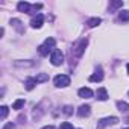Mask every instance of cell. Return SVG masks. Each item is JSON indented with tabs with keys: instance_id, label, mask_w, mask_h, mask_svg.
I'll return each mask as SVG.
<instances>
[{
	"instance_id": "obj_1",
	"label": "cell",
	"mask_w": 129,
	"mask_h": 129,
	"mask_svg": "<svg viewBox=\"0 0 129 129\" xmlns=\"http://www.w3.org/2000/svg\"><path fill=\"white\" fill-rule=\"evenodd\" d=\"M87 44H88V40L87 38H84V40H81V41H78L75 46H73V49H72V59H73V56H76V58H81L82 56V53H84V50H85V47H87Z\"/></svg>"
},
{
	"instance_id": "obj_2",
	"label": "cell",
	"mask_w": 129,
	"mask_h": 129,
	"mask_svg": "<svg viewBox=\"0 0 129 129\" xmlns=\"http://www.w3.org/2000/svg\"><path fill=\"white\" fill-rule=\"evenodd\" d=\"M50 62H52V66H55V67L61 66V64L64 62V55H62V52L58 50V49H53V50H52V55H50Z\"/></svg>"
},
{
	"instance_id": "obj_3",
	"label": "cell",
	"mask_w": 129,
	"mask_h": 129,
	"mask_svg": "<svg viewBox=\"0 0 129 129\" xmlns=\"http://www.w3.org/2000/svg\"><path fill=\"white\" fill-rule=\"evenodd\" d=\"M55 43H56V41H55V38H47V40L44 41V44H41V46L38 47V52H40L43 56H46V55H47V53L53 49Z\"/></svg>"
},
{
	"instance_id": "obj_4",
	"label": "cell",
	"mask_w": 129,
	"mask_h": 129,
	"mask_svg": "<svg viewBox=\"0 0 129 129\" xmlns=\"http://www.w3.org/2000/svg\"><path fill=\"white\" fill-rule=\"evenodd\" d=\"M53 82H55L56 87H69L70 85V76H67V75H58V76H55Z\"/></svg>"
},
{
	"instance_id": "obj_5",
	"label": "cell",
	"mask_w": 129,
	"mask_h": 129,
	"mask_svg": "<svg viewBox=\"0 0 129 129\" xmlns=\"http://www.w3.org/2000/svg\"><path fill=\"white\" fill-rule=\"evenodd\" d=\"M117 121H118L117 117H106V118H102V120L97 123V129H103V127L108 126V124H115Z\"/></svg>"
},
{
	"instance_id": "obj_6",
	"label": "cell",
	"mask_w": 129,
	"mask_h": 129,
	"mask_svg": "<svg viewBox=\"0 0 129 129\" xmlns=\"http://www.w3.org/2000/svg\"><path fill=\"white\" fill-rule=\"evenodd\" d=\"M43 21H44V17H43V14H38V15H35V17L32 18V21H30V26H32L34 29H38V27H41V26H43Z\"/></svg>"
},
{
	"instance_id": "obj_7",
	"label": "cell",
	"mask_w": 129,
	"mask_h": 129,
	"mask_svg": "<svg viewBox=\"0 0 129 129\" xmlns=\"http://www.w3.org/2000/svg\"><path fill=\"white\" fill-rule=\"evenodd\" d=\"M91 114V106L90 105H82V106H79V109H78V115L79 117H88Z\"/></svg>"
},
{
	"instance_id": "obj_8",
	"label": "cell",
	"mask_w": 129,
	"mask_h": 129,
	"mask_svg": "<svg viewBox=\"0 0 129 129\" xmlns=\"http://www.w3.org/2000/svg\"><path fill=\"white\" fill-rule=\"evenodd\" d=\"M103 79V72H102V69L99 67L97 69V72L94 73V75H91L90 76V82H100Z\"/></svg>"
},
{
	"instance_id": "obj_9",
	"label": "cell",
	"mask_w": 129,
	"mask_h": 129,
	"mask_svg": "<svg viewBox=\"0 0 129 129\" xmlns=\"http://www.w3.org/2000/svg\"><path fill=\"white\" fill-rule=\"evenodd\" d=\"M78 94L82 97V99H90V97H93V91L90 90V88H81L79 91H78Z\"/></svg>"
},
{
	"instance_id": "obj_10",
	"label": "cell",
	"mask_w": 129,
	"mask_h": 129,
	"mask_svg": "<svg viewBox=\"0 0 129 129\" xmlns=\"http://www.w3.org/2000/svg\"><path fill=\"white\" fill-rule=\"evenodd\" d=\"M30 5L27 3V2H20L18 5H17V9L20 11V12H30Z\"/></svg>"
},
{
	"instance_id": "obj_11",
	"label": "cell",
	"mask_w": 129,
	"mask_h": 129,
	"mask_svg": "<svg viewBox=\"0 0 129 129\" xmlns=\"http://www.w3.org/2000/svg\"><path fill=\"white\" fill-rule=\"evenodd\" d=\"M37 84H38V82H37V79H35V78H29V79L24 82V87H26V90H27V91H30V90H34V87H35Z\"/></svg>"
},
{
	"instance_id": "obj_12",
	"label": "cell",
	"mask_w": 129,
	"mask_h": 129,
	"mask_svg": "<svg viewBox=\"0 0 129 129\" xmlns=\"http://www.w3.org/2000/svg\"><path fill=\"white\" fill-rule=\"evenodd\" d=\"M96 96H97V99L99 100H106L108 99V93H106V88H99L97 90V93H96Z\"/></svg>"
},
{
	"instance_id": "obj_13",
	"label": "cell",
	"mask_w": 129,
	"mask_h": 129,
	"mask_svg": "<svg viewBox=\"0 0 129 129\" xmlns=\"http://www.w3.org/2000/svg\"><path fill=\"white\" fill-rule=\"evenodd\" d=\"M100 23H102V20L97 18V17H94V18H90V20L87 21V26H90V27H96V26H99Z\"/></svg>"
},
{
	"instance_id": "obj_14",
	"label": "cell",
	"mask_w": 129,
	"mask_h": 129,
	"mask_svg": "<svg viewBox=\"0 0 129 129\" xmlns=\"http://www.w3.org/2000/svg\"><path fill=\"white\" fill-rule=\"evenodd\" d=\"M14 66H15V67H32V66H34V62H32V61H24V62H18V61H15V62H14Z\"/></svg>"
},
{
	"instance_id": "obj_15",
	"label": "cell",
	"mask_w": 129,
	"mask_h": 129,
	"mask_svg": "<svg viewBox=\"0 0 129 129\" xmlns=\"http://www.w3.org/2000/svg\"><path fill=\"white\" fill-rule=\"evenodd\" d=\"M117 108H118L120 111H123V112L129 111V105H127L126 102H121V100H118V102H117Z\"/></svg>"
},
{
	"instance_id": "obj_16",
	"label": "cell",
	"mask_w": 129,
	"mask_h": 129,
	"mask_svg": "<svg viewBox=\"0 0 129 129\" xmlns=\"http://www.w3.org/2000/svg\"><path fill=\"white\" fill-rule=\"evenodd\" d=\"M118 18H120L121 21H127V20H129V11H126V9L120 11V14H118Z\"/></svg>"
},
{
	"instance_id": "obj_17",
	"label": "cell",
	"mask_w": 129,
	"mask_h": 129,
	"mask_svg": "<svg viewBox=\"0 0 129 129\" xmlns=\"http://www.w3.org/2000/svg\"><path fill=\"white\" fill-rule=\"evenodd\" d=\"M35 79H37V82H46V81H49V75H46V73H40Z\"/></svg>"
},
{
	"instance_id": "obj_18",
	"label": "cell",
	"mask_w": 129,
	"mask_h": 129,
	"mask_svg": "<svg viewBox=\"0 0 129 129\" xmlns=\"http://www.w3.org/2000/svg\"><path fill=\"white\" fill-rule=\"evenodd\" d=\"M24 106V99H18L14 105H12V109H20V108H23Z\"/></svg>"
},
{
	"instance_id": "obj_19",
	"label": "cell",
	"mask_w": 129,
	"mask_h": 129,
	"mask_svg": "<svg viewBox=\"0 0 129 129\" xmlns=\"http://www.w3.org/2000/svg\"><path fill=\"white\" fill-rule=\"evenodd\" d=\"M6 115H8V106H2V108H0V118L5 120Z\"/></svg>"
},
{
	"instance_id": "obj_20",
	"label": "cell",
	"mask_w": 129,
	"mask_h": 129,
	"mask_svg": "<svg viewBox=\"0 0 129 129\" xmlns=\"http://www.w3.org/2000/svg\"><path fill=\"white\" fill-rule=\"evenodd\" d=\"M59 129H75V127H73V124H72V123H69V121H64V123L59 126Z\"/></svg>"
},
{
	"instance_id": "obj_21",
	"label": "cell",
	"mask_w": 129,
	"mask_h": 129,
	"mask_svg": "<svg viewBox=\"0 0 129 129\" xmlns=\"http://www.w3.org/2000/svg\"><path fill=\"white\" fill-rule=\"evenodd\" d=\"M72 112H73V108H72V106H69V105H67V106H64V114L70 115Z\"/></svg>"
},
{
	"instance_id": "obj_22",
	"label": "cell",
	"mask_w": 129,
	"mask_h": 129,
	"mask_svg": "<svg viewBox=\"0 0 129 129\" xmlns=\"http://www.w3.org/2000/svg\"><path fill=\"white\" fill-rule=\"evenodd\" d=\"M2 129H14V124H12V123H8V124H6L5 127H2Z\"/></svg>"
},
{
	"instance_id": "obj_23",
	"label": "cell",
	"mask_w": 129,
	"mask_h": 129,
	"mask_svg": "<svg viewBox=\"0 0 129 129\" xmlns=\"http://www.w3.org/2000/svg\"><path fill=\"white\" fill-rule=\"evenodd\" d=\"M43 129H55L53 126H46V127H43Z\"/></svg>"
},
{
	"instance_id": "obj_24",
	"label": "cell",
	"mask_w": 129,
	"mask_h": 129,
	"mask_svg": "<svg viewBox=\"0 0 129 129\" xmlns=\"http://www.w3.org/2000/svg\"><path fill=\"white\" fill-rule=\"evenodd\" d=\"M127 73H129V64H127Z\"/></svg>"
},
{
	"instance_id": "obj_25",
	"label": "cell",
	"mask_w": 129,
	"mask_h": 129,
	"mask_svg": "<svg viewBox=\"0 0 129 129\" xmlns=\"http://www.w3.org/2000/svg\"><path fill=\"white\" fill-rule=\"evenodd\" d=\"M126 121H127V123H129V118H126Z\"/></svg>"
},
{
	"instance_id": "obj_26",
	"label": "cell",
	"mask_w": 129,
	"mask_h": 129,
	"mask_svg": "<svg viewBox=\"0 0 129 129\" xmlns=\"http://www.w3.org/2000/svg\"><path fill=\"white\" fill-rule=\"evenodd\" d=\"M124 129H129V127H124Z\"/></svg>"
}]
</instances>
